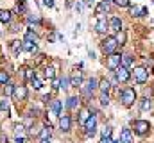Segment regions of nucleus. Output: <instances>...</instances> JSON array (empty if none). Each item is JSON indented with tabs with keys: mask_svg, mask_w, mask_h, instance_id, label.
Returning a JSON list of instances; mask_svg holds the SVG:
<instances>
[{
	"mask_svg": "<svg viewBox=\"0 0 154 143\" xmlns=\"http://www.w3.org/2000/svg\"><path fill=\"white\" fill-rule=\"evenodd\" d=\"M111 127H106V129H102V138H106V136H111Z\"/></svg>",
	"mask_w": 154,
	"mask_h": 143,
	"instance_id": "obj_42",
	"label": "nucleus"
},
{
	"mask_svg": "<svg viewBox=\"0 0 154 143\" xmlns=\"http://www.w3.org/2000/svg\"><path fill=\"white\" fill-rule=\"evenodd\" d=\"M70 86H74V88H81L82 86V75L81 73H75V75L70 77Z\"/></svg>",
	"mask_w": 154,
	"mask_h": 143,
	"instance_id": "obj_16",
	"label": "nucleus"
},
{
	"mask_svg": "<svg viewBox=\"0 0 154 143\" xmlns=\"http://www.w3.org/2000/svg\"><path fill=\"white\" fill-rule=\"evenodd\" d=\"M152 73H154V68H152Z\"/></svg>",
	"mask_w": 154,
	"mask_h": 143,
	"instance_id": "obj_50",
	"label": "nucleus"
},
{
	"mask_svg": "<svg viewBox=\"0 0 154 143\" xmlns=\"http://www.w3.org/2000/svg\"><path fill=\"white\" fill-rule=\"evenodd\" d=\"M149 129H151V125H149L147 120H136V122H134V132H136L138 136H145V134L149 132Z\"/></svg>",
	"mask_w": 154,
	"mask_h": 143,
	"instance_id": "obj_6",
	"label": "nucleus"
},
{
	"mask_svg": "<svg viewBox=\"0 0 154 143\" xmlns=\"http://www.w3.org/2000/svg\"><path fill=\"white\" fill-rule=\"evenodd\" d=\"M122 65H124L125 68H129V66L133 65V57H131L129 54H125V56H122Z\"/></svg>",
	"mask_w": 154,
	"mask_h": 143,
	"instance_id": "obj_27",
	"label": "nucleus"
},
{
	"mask_svg": "<svg viewBox=\"0 0 154 143\" xmlns=\"http://www.w3.org/2000/svg\"><path fill=\"white\" fill-rule=\"evenodd\" d=\"M116 41H118V45H124V43H125V32H124V31H118Z\"/></svg>",
	"mask_w": 154,
	"mask_h": 143,
	"instance_id": "obj_33",
	"label": "nucleus"
},
{
	"mask_svg": "<svg viewBox=\"0 0 154 143\" xmlns=\"http://www.w3.org/2000/svg\"><path fill=\"white\" fill-rule=\"evenodd\" d=\"M115 143H120V141H115Z\"/></svg>",
	"mask_w": 154,
	"mask_h": 143,
	"instance_id": "obj_51",
	"label": "nucleus"
},
{
	"mask_svg": "<svg viewBox=\"0 0 154 143\" xmlns=\"http://www.w3.org/2000/svg\"><path fill=\"white\" fill-rule=\"evenodd\" d=\"M0 143H7V136L4 132H0Z\"/></svg>",
	"mask_w": 154,
	"mask_h": 143,
	"instance_id": "obj_45",
	"label": "nucleus"
},
{
	"mask_svg": "<svg viewBox=\"0 0 154 143\" xmlns=\"http://www.w3.org/2000/svg\"><path fill=\"white\" fill-rule=\"evenodd\" d=\"M14 99L20 102V100H25L27 99V88L25 86H14V91H13Z\"/></svg>",
	"mask_w": 154,
	"mask_h": 143,
	"instance_id": "obj_12",
	"label": "nucleus"
},
{
	"mask_svg": "<svg viewBox=\"0 0 154 143\" xmlns=\"http://www.w3.org/2000/svg\"><path fill=\"white\" fill-rule=\"evenodd\" d=\"M45 75H47V77L52 81V79L56 77V68H54V66H47V70H45Z\"/></svg>",
	"mask_w": 154,
	"mask_h": 143,
	"instance_id": "obj_28",
	"label": "nucleus"
},
{
	"mask_svg": "<svg viewBox=\"0 0 154 143\" xmlns=\"http://www.w3.org/2000/svg\"><path fill=\"white\" fill-rule=\"evenodd\" d=\"M23 131H25V127H23L22 123H16V125H14V134H16V136H22Z\"/></svg>",
	"mask_w": 154,
	"mask_h": 143,
	"instance_id": "obj_32",
	"label": "nucleus"
},
{
	"mask_svg": "<svg viewBox=\"0 0 154 143\" xmlns=\"http://www.w3.org/2000/svg\"><path fill=\"white\" fill-rule=\"evenodd\" d=\"M14 143H25V138H23V136H16Z\"/></svg>",
	"mask_w": 154,
	"mask_h": 143,
	"instance_id": "obj_46",
	"label": "nucleus"
},
{
	"mask_svg": "<svg viewBox=\"0 0 154 143\" xmlns=\"http://www.w3.org/2000/svg\"><path fill=\"white\" fill-rule=\"evenodd\" d=\"M115 72H116V81H118V82H127V81L131 79V72L127 70L124 65H120Z\"/></svg>",
	"mask_w": 154,
	"mask_h": 143,
	"instance_id": "obj_7",
	"label": "nucleus"
},
{
	"mask_svg": "<svg viewBox=\"0 0 154 143\" xmlns=\"http://www.w3.org/2000/svg\"><path fill=\"white\" fill-rule=\"evenodd\" d=\"M108 2H113V0H108Z\"/></svg>",
	"mask_w": 154,
	"mask_h": 143,
	"instance_id": "obj_49",
	"label": "nucleus"
},
{
	"mask_svg": "<svg viewBox=\"0 0 154 143\" xmlns=\"http://www.w3.org/2000/svg\"><path fill=\"white\" fill-rule=\"evenodd\" d=\"M5 88H4V91H5V97L7 95H13V91H14V84H11V82H7V84H4Z\"/></svg>",
	"mask_w": 154,
	"mask_h": 143,
	"instance_id": "obj_30",
	"label": "nucleus"
},
{
	"mask_svg": "<svg viewBox=\"0 0 154 143\" xmlns=\"http://www.w3.org/2000/svg\"><path fill=\"white\" fill-rule=\"evenodd\" d=\"M100 143H115V140H113L111 136H106V138H102V140H100Z\"/></svg>",
	"mask_w": 154,
	"mask_h": 143,
	"instance_id": "obj_43",
	"label": "nucleus"
},
{
	"mask_svg": "<svg viewBox=\"0 0 154 143\" xmlns=\"http://www.w3.org/2000/svg\"><path fill=\"white\" fill-rule=\"evenodd\" d=\"M11 14H13L11 11H7V9H2V11H0V22H2L4 25H7V23L11 22Z\"/></svg>",
	"mask_w": 154,
	"mask_h": 143,
	"instance_id": "obj_18",
	"label": "nucleus"
},
{
	"mask_svg": "<svg viewBox=\"0 0 154 143\" xmlns=\"http://www.w3.org/2000/svg\"><path fill=\"white\" fill-rule=\"evenodd\" d=\"M133 75H134V81H136L138 84H145L147 79H149V72L145 70L143 66H136L134 72H133Z\"/></svg>",
	"mask_w": 154,
	"mask_h": 143,
	"instance_id": "obj_5",
	"label": "nucleus"
},
{
	"mask_svg": "<svg viewBox=\"0 0 154 143\" xmlns=\"http://www.w3.org/2000/svg\"><path fill=\"white\" fill-rule=\"evenodd\" d=\"M50 129H52V125H48V127H43V129H41V132H39L41 140H48V138H50Z\"/></svg>",
	"mask_w": 154,
	"mask_h": 143,
	"instance_id": "obj_25",
	"label": "nucleus"
},
{
	"mask_svg": "<svg viewBox=\"0 0 154 143\" xmlns=\"http://www.w3.org/2000/svg\"><path fill=\"white\" fill-rule=\"evenodd\" d=\"M140 107H142V111H147V109L151 107V100H149V99H143V100L140 102Z\"/></svg>",
	"mask_w": 154,
	"mask_h": 143,
	"instance_id": "obj_34",
	"label": "nucleus"
},
{
	"mask_svg": "<svg viewBox=\"0 0 154 143\" xmlns=\"http://www.w3.org/2000/svg\"><path fill=\"white\" fill-rule=\"evenodd\" d=\"M120 100H122V104L125 107H131L134 104V100H136V91L133 88H124L120 91Z\"/></svg>",
	"mask_w": 154,
	"mask_h": 143,
	"instance_id": "obj_1",
	"label": "nucleus"
},
{
	"mask_svg": "<svg viewBox=\"0 0 154 143\" xmlns=\"http://www.w3.org/2000/svg\"><path fill=\"white\" fill-rule=\"evenodd\" d=\"M52 86H54V90H59V88H61V81L54 77V79H52Z\"/></svg>",
	"mask_w": 154,
	"mask_h": 143,
	"instance_id": "obj_39",
	"label": "nucleus"
},
{
	"mask_svg": "<svg viewBox=\"0 0 154 143\" xmlns=\"http://www.w3.org/2000/svg\"><path fill=\"white\" fill-rule=\"evenodd\" d=\"M109 29H111L113 32H118V31H122V20H120L118 16H113V18L109 20Z\"/></svg>",
	"mask_w": 154,
	"mask_h": 143,
	"instance_id": "obj_13",
	"label": "nucleus"
},
{
	"mask_svg": "<svg viewBox=\"0 0 154 143\" xmlns=\"http://www.w3.org/2000/svg\"><path fill=\"white\" fill-rule=\"evenodd\" d=\"M84 129H86V136L93 138L95 132H97V116L95 114H90V118L84 122Z\"/></svg>",
	"mask_w": 154,
	"mask_h": 143,
	"instance_id": "obj_4",
	"label": "nucleus"
},
{
	"mask_svg": "<svg viewBox=\"0 0 154 143\" xmlns=\"http://www.w3.org/2000/svg\"><path fill=\"white\" fill-rule=\"evenodd\" d=\"M32 77H34V72L31 70V68H25V79H29V81H31Z\"/></svg>",
	"mask_w": 154,
	"mask_h": 143,
	"instance_id": "obj_41",
	"label": "nucleus"
},
{
	"mask_svg": "<svg viewBox=\"0 0 154 143\" xmlns=\"http://www.w3.org/2000/svg\"><path fill=\"white\" fill-rule=\"evenodd\" d=\"M100 106H109V95H108V93H102V95H100Z\"/></svg>",
	"mask_w": 154,
	"mask_h": 143,
	"instance_id": "obj_31",
	"label": "nucleus"
},
{
	"mask_svg": "<svg viewBox=\"0 0 154 143\" xmlns=\"http://www.w3.org/2000/svg\"><path fill=\"white\" fill-rule=\"evenodd\" d=\"M0 109H2V111H5V113L9 111V100H7V99H4V100L0 102Z\"/></svg>",
	"mask_w": 154,
	"mask_h": 143,
	"instance_id": "obj_36",
	"label": "nucleus"
},
{
	"mask_svg": "<svg viewBox=\"0 0 154 143\" xmlns=\"http://www.w3.org/2000/svg\"><path fill=\"white\" fill-rule=\"evenodd\" d=\"M152 2H154V0H152Z\"/></svg>",
	"mask_w": 154,
	"mask_h": 143,
	"instance_id": "obj_53",
	"label": "nucleus"
},
{
	"mask_svg": "<svg viewBox=\"0 0 154 143\" xmlns=\"http://www.w3.org/2000/svg\"><path fill=\"white\" fill-rule=\"evenodd\" d=\"M99 88H100V91H102V93H108V91L111 90V82H109L108 79H100V82H99Z\"/></svg>",
	"mask_w": 154,
	"mask_h": 143,
	"instance_id": "obj_21",
	"label": "nucleus"
},
{
	"mask_svg": "<svg viewBox=\"0 0 154 143\" xmlns=\"http://www.w3.org/2000/svg\"><path fill=\"white\" fill-rule=\"evenodd\" d=\"M23 50L29 52V54H34V52L38 50V45H36L34 41H23Z\"/></svg>",
	"mask_w": 154,
	"mask_h": 143,
	"instance_id": "obj_17",
	"label": "nucleus"
},
{
	"mask_svg": "<svg viewBox=\"0 0 154 143\" xmlns=\"http://www.w3.org/2000/svg\"><path fill=\"white\" fill-rule=\"evenodd\" d=\"M31 84L34 86V90H41V86H43V82L39 81V79H38V77H36V75H34V77L31 79Z\"/></svg>",
	"mask_w": 154,
	"mask_h": 143,
	"instance_id": "obj_29",
	"label": "nucleus"
},
{
	"mask_svg": "<svg viewBox=\"0 0 154 143\" xmlns=\"http://www.w3.org/2000/svg\"><path fill=\"white\" fill-rule=\"evenodd\" d=\"M29 23H31V25H32V23H39V16H38V14L29 16Z\"/></svg>",
	"mask_w": 154,
	"mask_h": 143,
	"instance_id": "obj_40",
	"label": "nucleus"
},
{
	"mask_svg": "<svg viewBox=\"0 0 154 143\" xmlns=\"http://www.w3.org/2000/svg\"><path fill=\"white\" fill-rule=\"evenodd\" d=\"M106 65H108V68H109V70H116V68H118V66H120V65H122V56H120V54H109V57H108V63H106Z\"/></svg>",
	"mask_w": 154,
	"mask_h": 143,
	"instance_id": "obj_8",
	"label": "nucleus"
},
{
	"mask_svg": "<svg viewBox=\"0 0 154 143\" xmlns=\"http://www.w3.org/2000/svg\"><path fill=\"white\" fill-rule=\"evenodd\" d=\"M129 14L131 16H145L147 7H143V5H129Z\"/></svg>",
	"mask_w": 154,
	"mask_h": 143,
	"instance_id": "obj_10",
	"label": "nucleus"
},
{
	"mask_svg": "<svg viewBox=\"0 0 154 143\" xmlns=\"http://www.w3.org/2000/svg\"><path fill=\"white\" fill-rule=\"evenodd\" d=\"M108 11H109V2H108V0L100 2V4L97 5V9H95V13H97V14H102V13H108Z\"/></svg>",
	"mask_w": 154,
	"mask_h": 143,
	"instance_id": "obj_19",
	"label": "nucleus"
},
{
	"mask_svg": "<svg viewBox=\"0 0 154 143\" xmlns=\"http://www.w3.org/2000/svg\"><path fill=\"white\" fill-rule=\"evenodd\" d=\"M23 41H34V43H36V41H38V34H36L34 31H31V29H29V31L25 32V38H23Z\"/></svg>",
	"mask_w": 154,
	"mask_h": 143,
	"instance_id": "obj_22",
	"label": "nucleus"
},
{
	"mask_svg": "<svg viewBox=\"0 0 154 143\" xmlns=\"http://www.w3.org/2000/svg\"><path fill=\"white\" fill-rule=\"evenodd\" d=\"M108 29H109V22H108L106 18H99L97 23H95V31H97L99 34H104Z\"/></svg>",
	"mask_w": 154,
	"mask_h": 143,
	"instance_id": "obj_11",
	"label": "nucleus"
},
{
	"mask_svg": "<svg viewBox=\"0 0 154 143\" xmlns=\"http://www.w3.org/2000/svg\"><path fill=\"white\" fill-rule=\"evenodd\" d=\"M116 5H120V7H129L131 4H129V0H113Z\"/></svg>",
	"mask_w": 154,
	"mask_h": 143,
	"instance_id": "obj_37",
	"label": "nucleus"
},
{
	"mask_svg": "<svg viewBox=\"0 0 154 143\" xmlns=\"http://www.w3.org/2000/svg\"><path fill=\"white\" fill-rule=\"evenodd\" d=\"M99 88V84H97V79H88L86 82H82V86H81V90H82V97H86V99H90L91 95H93V91Z\"/></svg>",
	"mask_w": 154,
	"mask_h": 143,
	"instance_id": "obj_3",
	"label": "nucleus"
},
{
	"mask_svg": "<svg viewBox=\"0 0 154 143\" xmlns=\"http://www.w3.org/2000/svg\"><path fill=\"white\" fill-rule=\"evenodd\" d=\"M84 2H86L88 5H91V2H93V0H84Z\"/></svg>",
	"mask_w": 154,
	"mask_h": 143,
	"instance_id": "obj_47",
	"label": "nucleus"
},
{
	"mask_svg": "<svg viewBox=\"0 0 154 143\" xmlns=\"http://www.w3.org/2000/svg\"><path fill=\"white\" fill-rule=\"evenodd\" d=\"M52 111L61 116V100H52Z\"/></svg>",
	"mask_w": 154,
	"mask_h": 143,
	"instance_id": "obj_26",
	"label": "nucleus"
},
{
	"mask_svg": "<svg viewBox=\"0 0 154 143\" xmlns=\"http://www.w3.org/2000/svg\"><path fill=\"white\" fill-rule=\"evenodd\" d=\"M9 82V75L7 72H0V84H7Z\"/></svg>",
	"mask_w": 154,
	"mask_h": 143,
	"instance_id": "obj_35",
	"label": "nucleus"
},
{
	"mask_svg": "<svg viewBox=\"0 0 154 143\" xmlns=\"http://www.w3.org/2000/svg\"><path fill=\"white\" fill-rule=\"evenodd\" d=\"M88 118H90V111H88V109H81V113H79V122L84 125V122H86Z\"/></svg>",
	"mask_w": 154,
	"mask_h": 143,
	"instance_id": "obj_23",
	"label": "nucleus"
},
{
	"mask_svg": "<svg viewBox=\"0 0 154 143\" xmlns=\"http://www.w3.org/2000/svg\"><path fill=\"white\" fill-rule=\"evenodd\" d=\"M39 143H50V141H48V140H41Z\"/></svg>",
	"mask_w": 154,
	"mask_h": 143,
	"instance_id": "obj_48",
	"label": "nucleus"
},
{
	"mask_svg": "<svg viewBox=\"0 0 154 143\" xmlns=\"http://www.w3.org/2000/svg\"><path fill=\"white\" fill-rule=\"evenodd\" d=\"M11 50H13L14 56H20V52L23 50V41H18V39L13 41V43H11Z\"/></svg>",
	"mask_w": 154,
	"mask_h": 143,
	"instance_id": "obj_15",
	"label": "nucleus"
},
{
	"mask_svg": "<svg viewBox=\"0 0 154 143\" xmlns=\"http://www.w3.org/2000/svg\"><path fill=\"white\" fill-rule=\"evenodd\" d=\"M43 5L45 7H54V0H43Z\"/></svg>",
	"mask_w": 154,
	"mask_h": 143,
	"instance_id": "obj_44",
	"label": "nucleus"
},
{
	"mask_svg": "<svg viewBox=\"0 0 154 143\" xmlns=\"http://www.w3.org/2000/svg\"><path fill=\"white\" fill-rule=\"evenodd\" d=\"M79 102H81V99H79V97H68V100H66V107L74 111V109H77Z\"/></svg>",
	"mask_w": 154,
	"mask_h": 143,
	"instance_id": "obj_20",
	"label": "nucleus"
},
{
	"mask_svg": "<svg viewBox=\"0 0 154 143\" xmlns=\"http://www.w3.org/2000/svg\"><path fill=\"white\" fill-rule=\"evenodd\" d=\"M100 47H102V52L109 56V54H115L116 52V48H118V41H116L115 36H108V38L102 39V45H100Z\"/></svg>",
	"mask_w": 154,
	"mask_h": 143,
	"instance_id": "obj_2",
	"label": "nucleus"
},
{
	"mask_svg": "<svg viewBox=\"0 0 154 143\" xmlns=\"http://www.w3.org/2000/svg\"><path fill=\"white\" fill-rule=\"evenodd\" d=\"M70 127H72V120H70V116H68V114H61V116H59V129H61L63 132H68Z\"/></svg>",
	"mask_w": 154,
	"mask_h": 143,
	"instance_id": "obj_9",
	"label": "nucleus"
},
{
	"mask_svg": "<svg viewBox=\"0 0 154 143\" xmlns=\"http://www.w3.org/2000/svg\"><path fill=\"white\" fill-rule=\"evenodd\" d=\"M68 2H70V0H68Z\"/></svg>",
	"mask_w": 154,
	"mask_h": 143,
	"instance_id": "obj_52",
	"label": "nucleus"
},
{
	"mask_svg": "<svg viewBox=\"0 0 154 143\" xmlns=\"http://www.w3.org/2000/svg\"><path fill=\"white\" fill-rule=\"evenodd\" d=\"M68 86H70V79H68V77H63V79H61V88L66 90Z\"/></svg>",
	"mask_w": 154,
	"mask_h": 143,
	"instance_id": "obj_38",
	"label": "nucleus"
},
{
	"mask_svg": "<svg viewBox=\"0 0 154 143\" xmlns=\"http://www.w3.org/2000/svg\"><path fill=\"white\" fill-rule=\"evenodd\" d=\"M16 11H18L20 14H25V13H27V7H25V2H23V0H18V2H16Z\"/></svg>",
	"mask_w": 154,
	"mask_h": 143,
	"instance_id": "obj_24",
	"label": "nucleus"
},
{
	"mask_svg": "<svg viewBox=\"0 0 154 143\" xmlns=\"http://www.w3.org/2000/svg\"><path fill=\"white\" fill-rule=\"evenodd\" d=\"M120 143H133V134L129 129H122L120 132Z\"/></svg>",
	"mask_w": 154,
	"mask_h": 143,
	"instance_id": "obj_14",
	"label": "nucleus"
}]
</instances>
